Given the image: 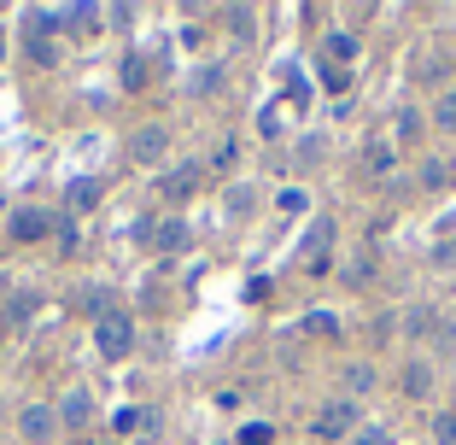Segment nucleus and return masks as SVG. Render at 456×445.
Here are the masks:
<instances>
[{"label": "nucleus", "mask_w": 456, "mask_h": 445, "mask_svg": "<svg viewBox=\"0 0 456 445\" xmlns=\"http://www.w3.org/2000/svg\"><path fill=\"white\" fill-rule=\"evenodd\" d=\"M94 351L106 358V364H123V358L134 351V317L129 310H106V317L94 323Z\"/></svg>", "instance_id": "obj_1"}, {"label": "nucleus", "mask_w": 456, "mask_h": 445, "mask_svg": "<svg viewBox=\"0 0 456 445\" xmlns=\"http://www.w3.org/2000/svg\"><path fill=\"white\" fill-rule=\"evenodd\" d=\"M310 433L322 445H334V440H346V433H357V405L351 399H328L316 416H310Z\"/></svg>", "instance_id": "obj_2"}, {"label": "nucleus", "mask_w": 456, "mask_h": 445, "mask_svg": "<svg viewBox=\"0 0 456 445\" xmlns=\"http://www.w3.org/2000/svg\"><path fill=\"white\" fill-rule=\"evenodd\" d=\"M18 433H24V445H53L59 405H24V410H18Z\"/></svg>", "instance_id": "obj_3"}, {"label": "nucleus", "mask_w": 456, "mask_h": 445, "mask_svg": "<svg viewBox=\"0 0 456 445\" xmlns=\"http://www.w3.org/2000/svg\"><path fill=\"white\" fill-rule=\"evenodd\" d=\"M164 152H170V129H164V123H141L134 141H129V159L134 164H159Z\"/></svg>", "instance_id": "obj_4"}, {"label": "nucleus", "mask_w": 456, "mask_h": 445, "mask_svg": "<svg viewBox=\"0 0 456 445\" xmlns=\"http://www.w3.org/2000/svg\"><path fill=\"white\" fill-rule=\"evenodd\" d=\"M88 422H94V392L70 387L65 399H59V428H88Z\"/></svg>", "instance_id": "obj_5"}, {"label": "nucleus", "mask_w": 456, "mask_h": 445, "mask_svg": "<svg viewBox=\"0 0 456 445\" xmlns=\"http://www.w3.org/2000/svg\"><path fill=\"white\" fill-rule=\"evenodd\" d=\"M392 164H398V147H392L387 136L362 141V170H369V176H392Z\"/></svg>", "instance_id": "obj_6"}, {"label": "nucleus", "mask_w": 456, "mask_h": 445, "mask_svg": "<svg viewBox=\"0 0 456 445\" xmlns=\"http://www.w3.org/2000/svg\"><path fill=\"white\" fill-rule=\"evenodd\" d=\"M12 235L18 241H41V235H53V217L41 211V205H24V211L12 217Z\"/></svg>", "instance_id": "obj_7"}, {"label": "nucleus", "mask_w": 456, "mask_h": 445, "mask_svg": "<svg viewBox=\"0 0 456 445\" xmlns=\"http://www.w3.org/2000/svg\"><path fill=\"white\" fill-rule=\"evenodd\" d=\"M152 246H159V252H182V246H188V223H182V217H159V223H152Z\"/></svg>", "instance_id": "obj_8"}, {"label": "nucleus", "mask_w": 456, "mask_h": 445, "mask_svg": "<svg viewBox=\"0 0 456 445\" xmlns=\"http://www.w3.org/2000/svg\"><path fill=\"white\" fill-rule=\"evenodd\" d=\"M200 170H205V164H182V170H170V176L159 182V188H164V200H188V194L200 188Z\"/></svg>", "instance_id": "obj_9"}, {"label": "nucleus", "mask_w": 456, "mask_h": 445, "mask_svg": "<svg viewBox=\"0 0 456 445\" xmlns=\"http://www.w3.org/2000/svg\"><path fill=\"white\" fill-rule=\"evenodd\" d=\"M433 328H439V310L433 305H410L403 310V334L410 340H433Z\"/></svg>", "instance_id": "obj_10"}, {"label": "nucleus", "mask_w": 456, "mask_h": 445, "mask_svg": "<svg viewBox=\"0 0 456 445\" xmlns=\"http://www.w3.org/2000/svg\"><path fill=\"white\" fill-rule=\"evenodd\" d=\"M257 211V188L252 182H234V188L223 194V217H252Z\"/></svg>", "instance_id": "obj_11"}, {"label": "nucleus", "mask_w": 456, "mask_h": 445, "mask_svg": "<svg viewBox=\"0 0 456 445\" xmlns=\"http://www.w3.org/2000/svg\"><path fill=\"white\" fill-rule=\"evenodd\" d=\"M118 428H123V433H141V440H152V433H159V410L134 405V410H123V416H118Z\"/></svg>", "instance_id": "obj_12"}, {"label": "nucleus", "mask_w": 456, "mask_h": 445, "mask_svg": "<svg viewBox=\"0 0 456 445\" xmlns=\"http://www.w3.org/2000/svg\"><path fill=\"white\" fill-rule=\"evenodd\" d=\"M403 392H410V399H428L433 392V369L421 364V358H410V369H403Z\"/></svg>", "instance_id": "obj_13"}, {"label": "nucleus", "mask_w": 456, "mask_h": 445, "mask_svg": "<svg viewBox=\"0 0 456 445\" xmlns=\"http://www.w3.org/2000/svg\"><path fill=\"white\" fill-rule=\"evenodd\" d=\"M451 176H456V164H451V159H428V164H421V188L439 194V188H451Z\"/></svg>", "instance_id": "obj_14"}, {"label": "nucleus", "mask_w": 456, "mask_h": 445, "mask_svg": "<svg viewBox=\"0 0 456 445\" xmlns=\"http://www.w3.org/2000/svg\"><path fill=\"white\" fill-rule=\"evenodd\" d=\"M433 123H439L444 136H456V88H439V100H433Z\"/></svg>", "instance_id": "obj_15"}, {"label": "nucleus", "mask_w": 456, "mask_h": 445, "mask_svg": "<svg viewBox=\"0 0 456 445\" xmlns=\"http://www.w3.org/2000/svg\"><path fill=\"white\" fill-rule=\"evenodd\" d=\"M257 12H252V6H228V36H234V41H252L257 36Z\"/></svg>", "instance_id": "obj_16"}, {"label": "nucleus", "mask_w": 456, "mask_h": 445, "mask_svg": "<svg viewBox=\"0 0 456 445\" xmlns=\"http://www.w3.org/2000/svg\"><path fill=\"white\" fill-rule=\"evenodd\" d=\"M94 200H100V182H94V176H82V182H70V211H88Z\"/></svg>", "instance_id": "obj_17"}, {"label": "nucleus", "mask_w": 456, "mask_h": 445, "mask_svg": "<svg viewBox=\"0 0 456 445\" xmlns=\"http://www.w3.org/2000/svg\"><path fill=\"white\" fill-rule=\"evenodd\" d=\"M433 445H456V410H439V416H433Z\"/></svg>", "instance_id": "obj_18"}, {"label": "nucleus", "mask_w": 456, "mask_h": 445, "mask_svg": "<svg viewBox=\"0 0 456 445\" xmlns=\"http://www.w3.org/2000/svg\"><path fill=\"white\" fill-rule=\"evenodd\" d=\"M328 59H334V65L357 59V36H328Z\"/></svg>", "instance_id": "obj_19"}, {"label": "nucleus", "mask_w": 456, "mask_h": 445, "mask_svg": "<svg viewBox=\"0 0 456 445\" xmlns=\"http://www.w3.org/2000/svg\"><path fill=\"white\" fill-rule=\"evenodd\" d=\"M346 387L351 392H369V387H375V364H351L346 369Z\"/></svg>", "instance_id": "obj_20"}, {"label": "nucleus", "mask_w": 456, "mask_h": 445, "mask_svg": "<svg viewBox=\"0 0 456 445\" xmlns=\"http://www.w3.org/2000/svg\"><path fill=\"white\" fill-rule=\"evenodd\" d=\"M29 59H41V65H59V47H53V36H29Z\"/></svg>", "instance_id": "obj_21"}, {"label": "nucleus", "mask_w": 456, "mask_h": 445, "mask_svg": "<svg viewBox=\"0 0 456 445\" xmlns=\"http://www.w3.org/2000/svg\"><path fill=\"white\" fill-rule=\"evenodd\" d=\"M322 88H328V95H346V88H351V70L346 65H328L322 70Z\"/></svg>", "instance_id": "obj_22"}, {"label": "nucleus", "mask_w": 456, "mask_h": 445, "mask_svg": "<svg viewBox=\"0 0 456 445\" xmlns=\"http://www.w3.org/2000/svg\"><path fill=\"white\" fill-rule=\"evenodd\" d=\"M275 205L298 217V211H310V194H305V188H281V200H275Z\"/></svg>", "instance_id": "obj_23"}, {"label": "nucleus", "mask_w": 456, "mask_h": 445, "mask_svg": "<svg viewBox=\"0 0 456 445\" xmlns=\"http://www.w3.org/2000/svg\"><path fill=\"white\" fill-rule=\"evenodd\" d=\"M106 305H111V293H106V287H88V293H82V310H94V323L106 317Z\"/></svg>", "instance_id": "obj_24"}, {"label": "nucleus", "mask_w": 456, "mask_h": 445, "mask_svg": "<svg viewBox=\"0 0 456 445\" xmlns=\"http://www.w3.org/2000/svg\"><path fill=\"white\" fill-rule=\"evenodd\" d=\"M216 77H223L216 65H200V70H193V95H211V88H216Z\"/></svg>", "instance_id": "obj_25"}, {"label": "nucleus", "mask_w": 456, "mask_h": 445, "mask_svg": "<svg viewBox=\"0 0 456 445\" xmlns=\"http://www.w3.org/2000/svg\"><path fill=\"white\" fill-rule=\"evenodd\" d=\"M398 136H403V141L421 136V111H398Z\"/></svg>", "instance_id": "obj_26"}, {"label": "nucleus", "mask_w": 456, "mask_h": 445, "mask_svg": "<svg viewBox=\"0 0 456 445\" xmlns=\"http://www.w3.org/2000/svg\"><path fill=\"white\" fill-rule=\"evenodd\" d=\"M234 159H240V147H234V141H223V147L211 152V170H228V164H234Z\"/></svg>", "instance_id": "obj_27"}, {"label": "nucleus", "mask_w": 456, "mask_h": 445, "mask_svg": "<svg viewBox=\"0 0 456 445\" xmlns=\"http://www.w3.org/2000/svg\"><path fill=\"white\" fill-rule=\"evenodd\" d=\"M351 445H392V440H387V428H357Z\"/></svg>", "instance_id": "obj_28"}, {"label": "nucleus", "mask_w": 456, "mask_h": 445, "mask_svg": "<svg viewBox=\"0 0 456 445\" xmlns=\"http://www.w3.org/2000/svg\"><path fill=\"white\" fill-rule=\"evenodd\" d=\"M123 82H129V88H141V82H147V59H129V65H123Z\"/></svg>", "instance_id": "obj_29"}, {"label": "nucleus", "mask_w": 456, "mask_h": 445, "mask_svg": "<svg viewBox=\"0 0 456 445\" xmlns=\"http://www.w3.org/2000/svg\"><path fill=\"white\" fill-rule=\"evenodd\" d=\"M106 24H134V6H106Z\"/></svg>", "instance_id": "obj_30"}, {"label": "nucleus", "mask_w": 456, "mask_h": 445, "mask_svg": "<svg viewBox=\"0 0 456 445\" xmlns=\"http://www.w3.org/2000/svg\"><path fill=\"white\" fill-rule=\"evenodd\" d=\"M433 258H439V264H456V241H439V246H433Z\"/></svg>", "instance_id": "obj_31"}]
</instances>
